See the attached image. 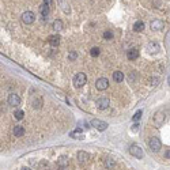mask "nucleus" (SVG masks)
Listing matches in <instances>:
<instances>
[{"label": "nucleus", "mask_w": 170, "mask_h": 170, "mask_svg": "<svg viewBox=\"0 0 170 170\" xmlns=\"http://www.w3.org/2000/svg\"><path fill=\"white\" fill-rule=\"evenodd\" d=\"M72 82H74L75 87H82L87 82V76L83 74V72H79V74H76L74 76V80H72Z\"/></svg>", "instance_id": "1"}, {"label": "nucleus", "mask_w": 170, "mask_h": 170, "mask_svg": "<svg viewBox=\"0 0 170 170\" xmlns=\"http://www.w3.org/2000/svg\"><path fill=\"white\" fill-rule=\"evenodd\" d=\"M34 21H35L34 12H32V11H25V12L22 14V22L25 23V25H32Z\"/></svg>", "instance_id": "2"}, {"label": "nucleus", "mask_w": 170, "mask_h": 170, "mask_svg": "<svg viewBox=\"0 0 170 170\" xmlns=\"http://www.w3.org/2000/svg\"><path fill=\"white\" fill-rule=\"evenodd\" d=\"M95 105L98 109L103 110V109H108V108H109L110 101H109V98H106V97H101V98H98V100L95 101Z\"/></svg>", "instance_id": "3"}, {"label": "nucleus", "mask_w": 170, "mask_h": 170, "mask_svg": "<svg viewBox=\"0 0 170 170\" xmlns=\"http://www.w3.org/2000/svg\"><path fill=\"white\" fill-rule=\"evenodd\" d=\"M148 144H150V148L152 151H155V152H158V151L160 150V147H162V143H160L159 138H151L150 141H148Z\"/></svg>", "instance_id": "4"}, {"label": "nucleus", "mask_w": 170, "mask_h": 170, "mask_svg": "<svg viewBox=\"0 0 170 170\" xmlns=\"http://www.w3.org/2000/svg\"><path fill=\"white\" fill-rule=\"evenodd\" d=\"M95 87L100 91L106 90V89L109 87V80L106 79V78H100V79H97V82H95Z\"/></svg>", "instance_id": "5"}, {"label": "nucleus", "mask_w": 170, "mask_h": 170, "mask_svg": "<svg viewBox=\"0 0 170 170\" xmlns=\"http://www.w3.org/2000/svg\"><path fill=\"white\" fill-rule=\"evenodd\" d=\"M7 102H8V105L14 106V108H16V106L21 105V98L18 97V94H10L8 95V98H7Z\"/></svg>", "instance_id": "6"}, {"label": "nucleus", "mask_w": 170, "mask_h": 170, "mask_svg": "<svg viewBox=\"0 0 170 170\" xmlns=\"http://www.w3.org/2000/svg\"><path fill=\"white\" fill-rule=\"evenodd\" d=\"M129 152H131V155H133V157L138 158V159H141V158H143V150L136 144H133V146L129 147Z\"/></svg>", "instance_id": "7"}, {"label": "nucleus", "mask_w": 170, "mask_h": 170, "mask_svg": "<svg viewBox=\"0 0 170 170\" xmlns=\"http://www.w3.org/2000/svg\"><path fill=\"white\" fill-rule=\"evenodd\" d=\"M76 158H78V162H79L80 165H86L87 162H89V159H90V155L87 154L86 151H79Z\"/></svg>", "instance_id": "8"}, {"label": "nucleus", "mask_w": 170, "mask_h": 170, "mask_svg": "<svg viewBox=\"0 0 170 170\" xmlns=\"http://www.w3.org/2000/svg\"><path fill=\"white\" fill-rule=\"evenodd\" d=\"M91 127H94V128H97L98 131H105L106 128H108V124H106L105 121H101V120H97L94 119L93 121H91Z\"/></svg>", "instance_id": "9"}, {"label": "nucleus", "mask_w": 170, "mask_h": 170, "mask_svg": "<svg viewBox=\"0 0 170 170\" xmlns=\"http://www.w3.org/2000/svg\"><path fill=\"white\" fill-rule=\"evenodd\" d=\"M147 51H148V53H151V55L158 53V52H159V44L155 42V41H150L147 44Z\"/></svg>", "instance_id": "10"}, {"label": "nucleus", "mask_w": 170, "mask_h": 170, "mask_svg": "<svg viewBox=\"0 0 170 170\" xmlns=\"http://www.w3.org/2000/svg\"><path fill=\"white\" fill-rule=\"evenodd\" d=\"M165 113L163 112H157L155 113V116H154V121H155V124L157 125H162L163 124V121H165Z\"/></svg>", "instance_id": "11"}, {"label": "nucleus", "mask_w": 170, "mask_h": 170, "mask_svg": "<svg viewBox=\"0 0 170 170\" xmlns=\"http://www.w3.org/2000/svg\"><path fill=\"white\" fill-rule=\"evenodd\" d=\"M150 27H151V30H154V32L155 30H160V29H163V22L159 19H155L150 23Z\"/></svg>", "instance_id": "12"}, {"label": "nucleus", "mask_w": 170, "mask_h": 170, "mask_svg": "<svg viewBox=\"0 0 170 170\" xmlns=\"http://www.w3.org/2000/svg\"><path fill=\"white\" fill-rule=\"evenodd\" d=\"M12 133L14 136H16V138H21V136L25 135V128H23L22 125H15L12 129Z\"/></svg>", "instance_id": "13"}, {"label": "nucleus", "mask_w": 170, "mask_h": 170, "mask_svg": "<svg viewBox=\"0 0 170 170\" xmlns=\"http://www.w3.org/2000/svg\"><path fill=\"white\" fill-rule=\"evenodd\" d=\"M70 136H71V138H74V139H84L83 129H82V128H76L75 131L71 132Z\"/></svg>", "instance_id": "14"}, {"label": "nucleus", "mask_w": 170, "mask_h": 170, "mask_svg": "<svg viewBox=\"0 0 170 170\" xmlns=\"http://www.w3.org/2000/svg\"><path fill=\"white\" fill-rule=\"evenodd\" d=\"M127 57H128V60H136L139 57V51L138 49H129L128 53H127Z\"/></svg>", "instance_id": "15"}, {"label": "nucleus", "mask_w": 170, "mask_h": 170, "mask_svg": "<svg viewBox=\"0 0 170 170\" xmlns=\"http://www.w3.org/2000/svg\"><path fill=\"white\" fill-rule=\"evenodd\" d=\"M49 44H51L52 46H57L59 44H60V37H59V35H51V37H49Z\"/></svg>", "instance_id": "16"}, {"label": "nucleus", "mask_w": 170, "mask_h": 170, "mask_svg": "<svg viewBox=\"0 0 170 170\" xmlns=\"http://www.w3.org/2000/svg\"><path fill=\"white\" fill-rule=\"evenodd\" d=\"M32 105H33V108H34V109H41V108H42V100L40 98V97H37V98H34V100H33Z\"/></svg>", "instance_id": "17"}, {"label": "nucleus", "mask_w": 170, "mask_h": 170, "mask_svg": "<svg viewBox=\"0 0 170 170\" xmlns=\"http://www.w3.org/2000/svg\"><path fill=\"white\" fill-rule=\"evenodd\" d=\"M122 79H124V75H122L121 71L113 72V80H114V82H122Z\"/></svg>", "instance_id": "18"}, {"label": "nucleus", "mask_w": 170, "mask_h": 170, "mask_svg": "<svg viewBox=\"0 0 170 170\" xmlns=\"http://www.w3.org/2000/svg\"><path fill=\"white\" fill-rule=\"evenodd\" d=\"M52 29L56 30V32L61 30V29H63V22H61L60 19H56L55 22H53V25H52Z\"/></svg>", "instance_id": "19"}, {"label": "nucleus", "mask_w": 170, "mask_h": 170, "mask_svg": "<svg viewBox=\"0 0 170 170\" xmlns=\"http://www.w3.org/2000/svg\"><path fill=\"white\" fill-rule=\"evenodd\" d=\"M60 166H68V158L67 157H60L57 160V167Z\"/></svg>", "instance_id": "20"}, {"label": "nucleus", "mask_w": 170, "mask_h": 170, "mask_svg": "<svg viewBox=\"0 0 170 170\" xmlns=\"http://www.w3.org/2000/svg\"><path fill=\"white\" fill-rule=\"evenodd\" d=\"M143 29H144V22H141V21H138V22L133 25V30H135V32H141Z\"/></svg>", "instance_id": "21"}, {"label": "nucleus", "mask_w": 170, "mask_h": 170, "mask_svg": "<svg viewBox=\"0 0 170 170\" xmlns=\"http://www.w3.org/2000/svg\"><path fill=\"white\" fill-rule=\"evenodd\" d=\"M59 4H60L61 6V8H63V11H64V12H70V6H68L67 4V1H65V0H59Z\"/></svg>", "instance_id": "22"}, {"label": "nucleus", "mask_w": 170, "mask_h": 170, "mask_svg": "<svg viewBox=\"0 0 170 170\" xmlns=\"http://www.w3.org/2000/svg\"><path fill=\"white\" fill-rule=\"evenodd\" d=\"M49 14V6L48 4H42L41 6V15L44 16V18H46Z\"/></svg>", "instance_id": "23"}, {"label": "nucleus", "mask_w": 170, "mask_h": 170, "mask_svg": "<svg viewBox=\"0 0 170 170\" xmlns=\"http://www.w3.org/2000/svg\"><path fill=\"white\" fill-rule=\"evenodd\" d=\"M114 165H116L114 159H112V158L106 159V162H105V167H106V169H112V167H114Z\"/></svg>", "instance_id": "24"}, {"label": "nucleus", "mask_w": 170, "mask_h": 170, "mask_svg": "<svg viewBox=\"0 0 170 170\" xmlns=\"http://www.w3.org/2000/svg\"><path fill=\"white\" fill-rule=\"evenodd\" d=\"M40 170H49V163L48 162H46L45 159L44 160H41V162H40Z\"/></svg>", "instance_id": "25"}, {"label": "nucleus", "mask_w": 170, "mask_h": 170, "mask_svg": "<svg viewBox=\"0 0 170 170\" xmlns=\"http://www.w3.org/2000/svg\"><path fill=\"white\" fill-rule=\"evenodd\" d=\"M100 53H101L100 48H97V46H94V48H91V51H90V55L93 56V57H97V56H100Z\"/></svg>", "instance_id": "26"}, {"label": "nucleus", "mask_w": 170, "mask_h": 170, "mask_svg": "<svg viewBox=\"0 0 170 170\" xmlns=\"http://www.w3.org/2000/svg\"><path fill=\"white\" fill-rule=\"evenodd\" d=\"M15 119L16 120H22L23 119V116H25V112H23V110H16L15 112Z\"/></svg>", "instance_id": "27"}, {"label": "nucleus", "mask_w": 170, "mask_h": 170, "mask_svg": "<svg viewBox=\"0 0 170 170\" xmlns=\"http://www.w3.org/2000/svg\"><path fill=\"white\" fill-rule=\"evenodd\" d=\"M103 38H105V40H112L113 38V33L110 32V30L105 32V33H103Z\"/></svg>", "instance_id": "28"}, {"label": "nucleus", "mask_w": 170, "mask_h": 170, "mask_svg": "<svg viewBox=\"0 0 170 170\" xmlns=\"http://www.w3.org/2000/svg\"><path fill=\"white\" fill-rule=\"evenodd\" d=\"M141 117V110H138V112L135 113V116H133V121H139Z\"/></svg>", "instance_id": "29"}, {"label": "nucleus", "mask_w": 170, "mask_h": 170, "mask_svg": "<svg viewBox=\"0 0 170 170\" xmlns=\"http://www.w3.org/2000/svg\"><path fill=\"white\" fill-rule=\"evenodd\" d=\"M78 57V55H76V52H70V55H68V59H70V60H75V59Z\"/></svg>", "instance_id": "30"}, {"label": "nucleus", "mask_w": 170, "mask_h": 170, "mask_svg": "<svg viewBox=\"0 0 170 170\" xmlns=\"http://www.w3.org/2000/svg\"><path fill=\"white\" fill-rule=\"evenodd\" d=\"M158 82H159V78H151V84H152V86H155V84H158Z\"/></svg>", "instance_id": "31"}, {"label": "nucleus", "mask_w": 170, "mask_h": 170, "mask_svg": "<svg viewBox=\"0 0 170 170\" xmlns=\"http://www.w3.org/2000/svg\"><path fill=\"white\" fill-rule=\"evenodd\" d=\"M139 127H140V125H139L138 122H135V124H133V127H132V131H133V132L139 131Z\"/></svg>", "instance_id": "32"}, {"label": "nucleus", "mask_w": 170, "mask_h": 170, "mask_svg": "<svg viewBox=\"0 0 170 170\" xmlns=\"http://www.w3.org/2000/svg\"><path fill=\"white\" fill-rule=\"evenodd\" d=\"M57 170H70V169H68V166H60L57 167Z\"/></svg>", "instance_id": "33"}, {"label": "nucleus", "mask_w": 170, "mask_h": 170, "mask_svg": "<svg viewBox=\"0 0 170 170\" xmlns=\"http://www.w3.org/2000/svg\"><path fill=\"white\" fill-rule=\"evenodd\" d=\"M165 158L170 159V150H167V151H166V154H165Z\"/></svg>", "instance_id": "34"}, {"label": "nucleus", "mask_w": 170, "mask_h": 170, "mask_svg": "<svg viewBox=\"0 0 170 170\" xmlns=\"http://www.w3.org/2000/svg\"><path fill=\"white\" fill-rule=\"evenodd\" d=\"M44 4H48V6H51V4H52V0H44Z\"/></svg>", "instance_id": "35"}, {"label": "nucleus", "mask_w": 170, "mask_h": 170, "mask_svg": "<svg viewBox=\"0 0 170 170\" xmlns=\"http://www.w3.org/2000/svg\"><path fill=\"white\" fill-rule=\"evenodd\" d=\"M129 79H135V74H131V75H129Z\"/></svg>", "instance_id": "36"}, {"label": "nucleus", "mask_w": 170, "mask_h": 170, "mask_svg": "<svg viewBox=\"0 0 170 170\" xmlns=\"http://www.w3.org/2000/svg\"><path fill=\"white\" fill-rule=\"evenodd\" d=\"M22 170H30V169H29V167H23Z\"/></svg>", "instance_id": "37"}]
</instances>
